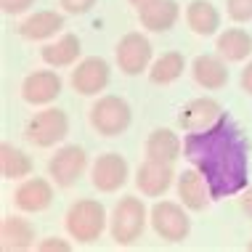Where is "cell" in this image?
<instances>
[{
  "mask_svg": "<svg viewBox=\"0 0 252 252\" xmlns=\"http://www.w3.org/2000/svg\"><path fill=\"white\" fill-rule=\"evenodd\" d=\"M247 138L228 114H223L207 130H194L183 138V157L204 175L213 199L234 196L247 186Z\"/></svg>",
  "mask_w": 252,
  "mask_h": 252,
  "instance_id": "cell-1",
  "label": "cell"
},
{
  "mask_svg": "<svg viewBox=\"0 0 252 252\" xmlns=\"http://www.w3.org/2000/svg\"><path fill=\"white\" fill-rule=\"evenodd\" d=\"M64 226L72 239L91 244L106 228V207L98 199H77L64 215Z\"/></svg>",
  "mask_w": 252,
  "mask_h": 252,
  "instance_id": "cell-2",
  "label": "cell"
},
{
  "mask_svg": "<svg viewBox=\"0 0 252 252\" xmlns=\"http://www.w3.org/2000/svg\"><path fill=\"white\" fill-rule=\"evenodd\" d=\"M146 207L138 196H122V199L114 204V213H112V220H109V231H112V239L127 247L133 244L135 239H141L146 228Z\"/></svg>",
  "mask_w": 252,
  "mask_h": 252,
  "instance_id": "cell-3",
  "label": "cell"
},
{
  "mask_svg": "<svg viewBox=\"0 0 252 252\" xmlns=\"http://www.w3.org/2000/svg\"><path fill=\"white\" fill-rule=\"evenodd\" d=\"M133 122V109L122 96H101L91 106V125L98 135H122Z\"/></svg>",
  "mask_w": 252,
  "mask_h": 252,
  "instance_id": "cell-4",
  "label": "cell"
},
{
  "mask_svg": "<svg viewBox=\"0 0 252 252\" xmlns=\"http://www.w3.org/2000/svg\"><path fill=\"white\" fill-rule=\"evenodd\" d=\"M69 133V117H66L64 109H45V112H37L35 117L27 122V141L37 149H48L56 146L59 141L66 138Z\"/></svg>",
  "mask_w": 252,
  "mask_h": 252,
  "instance_id": "cell-5",
  "label": "cell"
},
{
  "mask_svg": "<svg viewBox=\"0 0 252 252\" xmlns=\"http://www.w3.org/2000/svg\"><path fill=\"white\" fill-rule=\"evenodd\" d=\"M149 220H152L154 234L165 242H183L191 231V218L178 202H157L149 213Z\"/></svg>",
  "mask_w": 252,
  "mask_h": 252,
  "instance_id": "cell-6",
  "label": "cell"
},
{
  "mask_svg": "<svg viewBox=\"0 0 252 252\" xmlns=\"http://www.w3.org/2000/svg\"><path fill=\"white\" fill-rule=\"evenodd\" d=\"M85 167H88V154H85V149L77 146V144L61 146L48 159V175L61 189L74 186V183L80 181V175L85 173Z\"/></svg>",
  "mask_w": 252,
  "mask_h": 252,
  "instance_id": "cell-7",
  "label": "cell"
},
{
  "mask_svg": "<svg viewBox=\"0 0 252 252\" xmlns=\"http://www.w3.org/2000/svg\"><path fill=\"white\" fill-rule=\"evenodd\" d=\"M117 66L122 72L127 74V77H135V74L146 72L149 64H152V43H149L146 35H141V32H127L125 37L117 43Z\"/></svg>",
  "mask_w": 252,
  "mask_h": 252,
  "instance_id": "cell-8",
  "label": "cell"
},
{
  "mask_svg": "<svg viewBox=\"0 0 252 252\" xmlns=\"http://www.w3.org/2000/svg\"><path fill=\"white\" fill-rule=\"evenodd\" d=\"M127 175H130V165H127V159L117 152L101 154L91 167V183L104 194L120 191L127 183Z\"/></svg>",
  "mask_w": 252,
  "mask_h": 252,
  "instance_id": "cell-9",
  "label": "cell"
},
{
  "mask_svg": "<svg viewBox=\"0 0 252 252\" xmlns=\"http://www.w3.org/2000/svg\"><path fill=\"white\" fill-rule=\"evenodd\" d=\"M112 80V69L109 61L101 56H88L77 64V69H72V88L80 96H98L101 91Z\"/></svg>",
  "mask_w": 252,
  "mask_h": 252,
  "instance_id": "cell-10",
  "label": "cell"
},
{
  "mask_svg": "<svg viewBox=\"0 0 252 252\" xmlns=\"http://www.w3.org/2000/svg\"><path fill=\"white\" fill-rule=\"evenodd\" d=\"M61 88H64V83H61V77L53 69H37L24 77L22 98L32 106H45L61 96Z\"/></svg>",
  "mask_w": 252,
  "mask_h": 252,
  "instance_id": "cell-11",
  "label": "cell"
},
{
  "mask_svg": "<svg viewBox=\"0 0 252 252\" xmlns=\"http://www.w3.org/2000/svg\"><path fill=\"white\" fill-rule=\"evenodd\" d=\"M223 114L226 112H223V106L218 104L215 98H194V101H189V104L181 109L178 125L183 127V130H189V133L207 130V127H213Z\"/></svg>",
  "mask_w": 252,
  "mask_h": 252,
  "instance_id": "cell-12",
  "label": "cell"
},
{
  "mask_svg": "<svg viewBox=\"0 0 252 252\" xmlns=\"http://www.w3.org/2000/svg\"><path fill=\"white\" fill-rule=\"evenodd\" d=\"M175 181V170L167 162H157V159H146L144 165L135 173V186L141 189V194L146 196H162L173 186Z\"/></svg>",
  "mask_w": 252,
  "mask_h": 252,
  "instance_id": "cell-13",
  "label": "cell"
},
{
  "mask_svg": "<svg viewBox=\"0 0 252 252\" xmlns=\"http://www.w3.org/2000/svg\"><path fill=\"white\" fill-rule=\"evenodd\" d=\"M13 202L22 213H43L53 202V186L45 178H27L13 194Z\"/></svg>",
  "mask_w": 252,
  "mask_h": 252,
  "instance_id": "cell-14",
  "label": "cell"
},
{
  "mask_svg": "<svg viewBox=\"0 0 252 252\" xmlns=\"http://www.w3.org/2000/svg\"><path fill=\"white\" fill-rule=\"evenodd\" d=\"M35 244V226L27 218L5 215L0 223V247L5 252H22Z\"/></svg>",
  "mask_w": 252,
  "mask_h": 252,
  "instance_id": "cell-15",
  "label": "cell"
},
{
  "mask_svg": "<svg viewBox=\"0 0 252 252\" xmlns=\"http://www.w3.org/2000/svg\"><path fill=\"white\" fill-rule=\"evenodd\" d=\"M178 196H181L183 207L194 210V213L204 210L207 207V199H213L210 189H207V181H204V175L199 170H183L178 175Z\"/></svg>",
  "mask_w": 252,
  "mask_h": 252,
  "instance_id": "cell-16",
  "label": "cell"
},
{
  "mask_svg": "<svg viewBox=\"0 0 252 252\" xmlns=\"http://www.w3.org/2000/svg\"><path fill=\"white\" fill-rule=\"evenodd\" d=\"M80 53H83V43H80L77 35H72V32H66V35H61L56 43H48L40 48V56L48 66L53 69H59V66H72L74 61L80 59Z\"/></svg>",
  "mask_w": 252,
  "mask_h": 252,
  "instance_id": "cell-17",
  "label": "cell"
},
{
  "mask_svg": "<svg viewBox=\"0 0 252 252\" xmlns=\"http://www.w3.org/2000/svg\"><path fill=\"white\" fill-rule=\"evenodd\" d=\"M191 74H194L196 83L202 88H207V91H220V88L228 83V69H226V64H223V59L210 56V53H202V56L194 59Z\"/></svg>",
  "mask_w": 252,
  "mask_h": 252,
  "instance_id": "cell-18",
  "label": "cell"
},
{
  "mask_svg": "<svg viewBox=\"0 0 252 252\" xmlns=\"http://www.w3.org/2000/svg\"><path fill=\"white\" fill-rule=\"evenodd\" d=\"M178 16H181V8H178L175 0H157V3H152V5H146V8L138 11L141 24H144L149 32L173 30V24L178 22Z\"/></svg>",
  "mask_w": 252,
  "mask_h": 252,
  "instance_id": "cell-19",
  "label": "cell"
},
{
  "mask_svg": "<svg viewBox=\"0 0 252 252\" xmlns=\"http://www.w3.org/2000/svg\"><path fill=\"white\" fill-rule=\"evenodd\" d=\"M181 138L175 135L170 127H157L146 141V159H157V162H167L175 165V159L181 157Z\"/></svg>",
  "mask_w": 252,
  "mask_h": 252,
  "instance_id": "cell-20",
  "label": "cell"
},
{
  "mask_svg": "<svg viewBox=\"0 0 252 252\" xmlns=\"http://www.w3.org/2000/svg\"><path fill=\"white\" fill-rule=\"evenodd\" d=\"M186 24L191 27L194 35H215L218 27H220V13L210 0H191L186 5Z\"/></svg>",
  "mask_w": 252,
  "mask_h": 252,
  "instance_id": "cell-21",
  "label": "cell"
},
{
  "mask_svg": "<svg viewBox=\"0 0 252 252\" xmlns=\"http://www.w3.org/2000/svg\"><path fill=\"white\" fill-rule=\"evenodd\" d=\"M64 27V16L56 11H37L19 24V35L27 40H48Z\"/></svg>",
  "mask_w": 252,
  "mask_h": 252,
  "instance_id": "cell-22",
  "label": "cell"
},
{
  "mask_svg": "<svg viewBox=\"0 0 252 252\" xmlns=\"http://www.w3.org/2000/svg\"><path fill=\"white\" fill-rule=\"evenodd\" d=\"M215 48L226 61H244L252 53V37L239 27H231L223 35H218Z\"/></svg>",
  "mask_w": 252,
  "mask_h": 252,
  "instance_id": "cell-23",
  "label": "cell"
},
{
  "mask_svg": "<svg viewBox=\"0 0 252 252\" xmlns=\"http://www.w3.org/2000/svg\"><path fill=\"white\" fill-rule=\"evenodd\" d=\"M183 69H186V59H183V53L167 51L149 66V80H152L154 85H170V83H175V80L181 77Z\"/></svg>",
  "mask_w": 252,
  "mask_h": 252,
  "instance_id": "cell-24",
  "label": "cell"
},
{
  "mask_svg": "<svg viewBox=\"0 0 252 252\" xmlns=\"http://www.w3.org/2000/svg\"><path fill=\"white\" fill-rule=\"evenodd\" d=\"M32 167L35 165H32L30 154H24L13 144H0V173H3V178H27V175H32Z\"/></svg>",
  "mask_w": 252,
  "mask_h": 252,
  "instance_id": "cell-25",
  "label": "cell"
},
{
  "mask_svg": "<svg viewBox=\"0 0 252 252\" xmlns=\"http://www.w3.org/2000/svg\"><path fill=\"white\" fill-rule=\"evenodd\" d=\"M226 11L234 22H250L252 19V0H226Z\"/></svg>",
  "mask_w": 252,
  "mask_h": 252,
  "instance_id": "cell-26",
  "label": "cell"
},
{
  "mask_svg": "<svg viewBox=\"0 0 252 252\" xmlns=\"http://www.w3.org/2000/svg\"><path fill=\"white\" fill-rule=\"evenodd\" d=\"M61 8H64L66 13H74V16H83V13H88L96 5V0H59Z\"/></svg>",
  "mask_w": 252,
  "mask_h": 252,
  "instance_id": "cell-27",
  "label": "cell"
},
{
  "mask_svg": "<svg viewBox=\"0 0 252 252\" xmlns=\"http://www.w3.org/2000/svg\"><path fill=\"white\" fill-rule=\"evenodd\" d=\"M40 252H72V244L59 239V236H48V239H43L37 244Z\"/></svg>",
  "mask_w": 252,
  "mask_h": 252,
  "instance_id": "cell-28",
  "label": "cell"
},
{
  "mask_svg": "<svg viewBox=\"0 0 252 252\" xmlns=\"http://www.w3.org/2000/svg\"><path fill=\"white\" fill-rule=\"evenodd\" d=\"M32 3H35V0H0L3 13H24Z\"/></svg>",
  "mask_w": 252,
  "mask_h": 252,
  "instance_id": "cell-29",
  "label": "cell"
},
{
  "mask_svg": "<svg viewBox=\"0 0 252 252\" xmlns=\"http://www.w3.org/2000/svg\"><path fill=\"white\" fill-rule=\"evenodd\" d=\"M239 83H242V91H244V93H250V96H252V61H250V64L242 69V77H239Z\"/></svg>",
  "mask_w": 252,
  "mask_h": 252,
  "instance_id": "cell-30",
  "label": "cell"
},
{
  "mask_svg": "<svg viewBox=\"0 0 252 252\" xmlns=\"http://www.w3.org/2000/svg\"><path fill=\"white\" fill-rule=\"evenodd\" d=\"M239 204H242V210H244V213H247V215L252 218V186L247 189V191H244V196L239 199Z\"/></svg>",
  "mask_w": 252,
  "mask_h": 252,
  "instance_id": "cell-31",
  "label": "cell"
},
{
  "mask_svg": "<svg viewBox=\"0 0 252 252\" xmlns=\"http://www.w3.org/2000/svg\"><path fill=\"white\" fill-rule=\"evenodd\" d=\"M152 3H157V0H130V5H135V8H146V5H152Z\"/></svg>",
  "mask_w": 252,
  "mask_h": 252,
  "instance_id": "cell-32",
  "label": "cell"
},
{
  "mask_svg": "<svg viewBox=\"0 0 252 252\" xmlns=\"http://www.w3.org/2000/svg\"><path fill=\"white\" fill-rule=\"evenodd\" d=\"M247 250H252V242H250V244H247Z\"/></svg>",
  "mask_w": 252,
  "mask_h": 252,
  "instance_id": "cell-33",
  "label": "cell"
}]
</instances>
